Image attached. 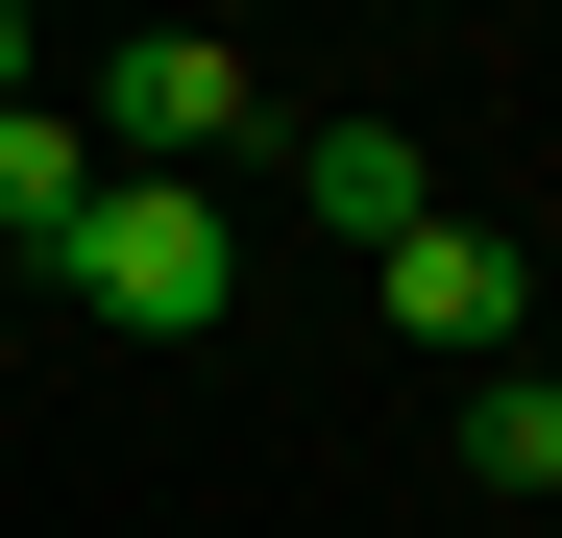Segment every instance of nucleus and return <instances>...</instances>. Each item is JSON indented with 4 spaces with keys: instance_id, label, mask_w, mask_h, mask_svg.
Here are the masks:
<instances>
[{
    "instance_id": "9",
    "label": "nucleus",
    "mask_w": 562,
    "mask_h": 538,
    "mask_svg": "<svg viewBox=\"0 0 562 538\" xmlns=\"http://www.w3.org/2000/svg\"><path fill=\"white\" fill-rule=\"evenodd\" d=\"M538 368H562V294H538Z\"/></svg>"
},
{
    "instance_id": "8",
    "label": "nucleus",
    "mask_w": 562,
    "mask_h": 538,
    "mask_svg": "<svg viewBox=\"0 0 562 538\" xmlns=\"http://www.w3.org/2000/svg\"><path fill=\"white\" fill-rule=\"evenodd\" d=\"M0 25H49V49H74V0H0Z\"/></svg>"
},
{
    "instance_id": "2",
    "label": "nucleus",
    "mask_w": 562,
    "mask_h": 538,
    "mask_svg": "<svg viewBox=\"0 0 562 538\" xmlns=\"http://www.w3.org/2000/svg\"><path fill=\"white\" fill-rule=\"evenodd\" d=\"M74 123H99V171H196V197H245L269 74H245V25H123L99 74H74Z\"/></svg>"
},
{
    "instance_id": "7",
    "label": "nucleus",
    "mask_w": 562,
    "mask_h": 538,
    "mask_svg": "<svg viewBox=\"0 0 562 538\" xmlns=\"http://www.w3.org/2000/svg\"><path fill=\"white\" fill-rule=\"evenodd\" d=\"M0 99H49V25H0Z\"/></svg>"
},
{
    "instance_id": "3",
    "label": "nucleus",
    "mask_w": 562,
    "mask_h": 538,
    "mask_svg": "<svg viewBox=\"0 0 562 538\" xmlns=\"http://www.w3.org/2000/svg\"><path fill=\"white\" fill-rule=\"evenodd\" d=\"M367 318H392V343H440V368H514V343H538V269L440 197V221H392V245H367Z\"/></svg>"
},
{
    "instance_id": "5",
    "label": "nucleus",
    "mask_w": 562,
    "mask_h": 538,
    "mask_svg": "<svg viewBox=\"0 0 562 538\" xmlns=\"http://www.w3.org/2000/svg\"><path fill=\"white\" fill-rule=\"evenodd\" d=\"M74 221H99V123H74V99H0V245H74Z\"/></svg>"
},
{
    "instance_id": "4",
    "label": "nucleus",
    "mask_w": 562,
    "mask_h": 538,
    "mask_svg": "<svg viewBox=\"0 0 562 538\" xmlns=\"http://www.w3.org/2000/svg\"><path fill=\"white\" fill-rule=\"evenodd\" d=\"M294 221H318V245H392V221H440V147H416V123H318V147H294Z\"/></svg>"
},
{
    "instance_id": "1",
    "label": "nucleus",
    "mask_w": 562,
    "mask_h": 538,
    "mask_svg": "<svg viewBox=\"0 0 562 538\" xmlns=\"http://www.w3.org/2000/svg\"><path fill=\"white\" fill-rule=\"evenodd\" d=\"M49 294L123 318V343H196V318H245V197H196V171H99V221L49 245Z\"/></svg>"
},
{
    "instance_id": "6",
    "label": "nucleus",
    "mask_w": 562,
    "mask_h": 538,
    "mask_svg": "<svg viewBox=\"0 0 562 538\" xmlns=\"http://www.w3.org/2000/svg\"><path fill=\"white\" fill-rule=\"evenodd\" d=\"M464 466H490V490H562V368H538V343L464 368Z\"/></svg>"
},
{
    "instance_id": "10",
    "label": "nucleus",
    "mask_w": 562,
    "mask_h": 538,
    "mask_svg": "<svg viewBox=\"0 0 562 538\" xmlns=\"http://www.w3.org/2000/svg\"><path fill=\"white\" fill-rule=\"evenodd\" d=\"M538 538H562V514H538Z\"/></svg>"
}]
</instances>
